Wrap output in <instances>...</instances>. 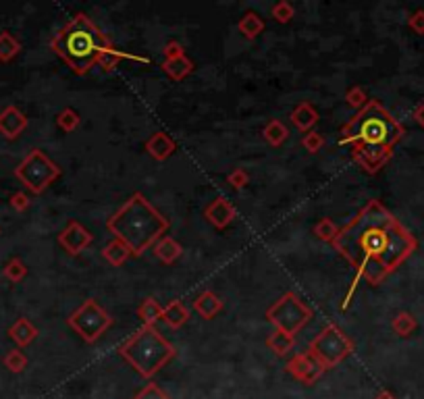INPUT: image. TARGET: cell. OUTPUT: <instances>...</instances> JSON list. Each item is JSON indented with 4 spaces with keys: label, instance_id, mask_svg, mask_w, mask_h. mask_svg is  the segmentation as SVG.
<instances>
[{
    "label": "cell",
    "instance_id": "1",
    "mask_svg": "<svg viewBox=\"0 0 424 399\" xmlns=\"http://www.w3.org/2000/svg\"><path fill=\"white\" fill-rule=\"evenodd\" d=\"M333 248L371 285L383 283L418 248L416 237L379 202L371 200L333 239Z\"/></svg>",
    "mask_w": 424,
    "mask_h": 399
},
{
    "label": "cell",
    "instance_id": "2",
    "mask_svg": "<svg viewBox=\"0 0 424 399\" xmlns=\"http://www.w3.org/2000/svg\"><path fill=\"white\" fill-rule=\"evenodd\" d=\"M404 133L402 123L379 100H368V104L341 127L339 146H350L354 162L364 173L375 175L391 160Z\"/></svg>",
    "mask_w": 424,
    "mask_h": 399
},
{
    "label": "cell",
    "instance_id": "3",
    "mask_svg": "<svg viewBox=\"0 0 424 399\" xmlns=\"http://www.w3.org/2000/svg\"><path fill=\"white\" fill-rule=\"evenodd\" d=\"M106 229L115 239L129 248L131 256H142L164 237L169 231V219L156 210L144 194L135 192L108 217Z\"/></svg>",
    "mask_w": 424,
    "mask_h": 399
},
{
    "label": "cell",
    "instance_id": "4",
    "mask_svg": "<svg viewBox=\"0 0 424 399\" xmlns=\"http://www.w3.org/2000/svg\"><path fill=\"white\" fill-rule=\"evenodd\" d=\"M108 48L112 42L85 12H77L50 40V50L75 75H87Z\"/></svg>",
    "mask_w": 424,
    "mask_h": 399
},
{
    "label": "cell",
    "instance_id": "5",
    "mask_svg": "<svg viewBox=\"0 0 424 399\" xmlns=\"http://www.w3.org/2000/svg\"><path fill=\"white\" fill-rule=\"evenodd\" d=\"M175 354L177 350L154 325H142V329L119 346V356L144 379H152L156 373H160L175 358Z\"/></svg>",
    "mask_w": 424,
    "mask_h": 399
},
{
    "label": "cell",
    "instance_id": "6",
    "mask_svg": "<svg viewBox=\"0 0 424 399\" xmlns=\"http://www.w3.org/2000/svg\"><path fill=\"white\" fill-rule=\"evenodd\" d=\"M60 167L40 148L29 150V154L15 167V177L19 179V183L35 196L44 194L46 187L60 177Z\"/></svg>",
    "mask_w": 424,
    "mask_h": 399
},
{
    "label": "cell",
    "instance_id": "7",
    "mask_svg": "<svg viewBox=\"0 0 424 399\" xmlns=\"http://www.w3.org/2000/svg\"><path fill=\"white\" fill-rule=\"evenodd\" d=\"M354 348L356 346L350 339V335H346V331L339 325L331 323L310 341L308 352L329 371L341 364L346 358H350L354 354Z\"/></svg>",
    "mask_w": 424,
    "mask_h": 399
},
{
    "label": "cell",
    "instance_id": "8",
    "mask_svg": "<svg viewBox=\"0 0 424 399\" xmlns=\"http://www.w3.org/2000/svg\"><path fill=\"white\" fill-rule=\"evenodd\" d=\"M266 321L277 329L289 335L300 333L312 319V310L300 300L296 291H285L277 302L266 308Z\"/></svg>",
    "mask_w": 424,
    "mask_h": 399
},
{
    "label": "cell",
    "instance_id": "9",
    "mask_svg": "<svg viewBox=\"0 0 424 399\" xmlns=\"http://www.w3.org/2000/svg\"><path fill=\"white\" fill-rule=\"evenodd\" d=\"M67 325L85 343H96L112 327V316L96 300L90 298L77 310L71 312V316L67 319Z\"/></svg>",
    "mask_w": 424,
    "mask_h": 399
},
{
    "label": "cell",
    "instance_id": "10",
    "mask_svg": "<svg viewBox=\"0 0 424 399\" xmlns=\"http://www.w3.org/2000/svg\"><path fill=\"white\" fill-rule=\"evenodd\" d=\"M285 371H287V375L289 377H294L296 381H300L302 385H314L323 375H325V366L306 350V352H302V354H296L289 362H287V366H285Z\"/></svg>",
    "mask_w": 424,
    "mask_h": 399
},
{
    "label": "cell",
    "instance_id": "11",
    "mask_svg": "<svg viewBox=\"0 0 424 399\" xmlns=\"http://www.w3.org/2000/svg\"><path fill=\"white\" fill-rule=\"evenodd\" d=\"M92 241H94L92 231L85 229L79 221H69L67 227L58 233V246H60L69 256L81 254Z\"/></svg>",
    "mask_w": 424,
    "mask_h": 399
},
{
    "label": "cell",
    "instance_id": "12",
    "mask_svg": "<svg viewBox=\"0 0 424 399\" xmlns=\"http://www.w3.org/2000/svg\"><path fill=\"white\" fill-rule=\"evenodd\" d=\"M29 125L27 114L17 106H6L0 110V135L4 139H17Z\"/></svg>",
    "mask_w": 424,
    "mask_h": 399
},
{
    "label": "cell",
    "instance_id": "13",
    "mask_svg": "<svg viewBox=\"0 0 424 399\" xmlns=\"http://www.w3.org/2000/svg\"><path fill=\"white\" fill-rule=\"evenodd\" d=\"M204 217H206V221H208L214 229H227V227L235 221L237 210H235V206H233L227 198L219 196V198H214V200L206 206Z\"/></svg>",
    "mask_w": 424,
    "mask_h": 399
},
{
    "label": "cell",
    "instance_id": "14",
    "mask_svg": "<svg viewBox=\"0 0 424 399\" xmlns=\"http://www.w3.org/2000/svg\"><path fill=\"white\" fill-rule=\"evenodd\" d=\"M146 152H148L154 160L162 162V160H169V158L177 152V144H175V139H173L169 133L156 131V133H152V135L146 139Z\"/></svg>",
    "mask_w": 424,
    "mask_h": 399
},
{
    "label": "cell",
    "instance_id": "15",
    "mask_svg": "<svg viewBox=\"0 0 424 399\" xmlns=\"http://www.w3.org/2000/svg\"><path fill=\"white\" fill-rule=\"evenodd\" d=\"M291 123L298 131L302 133H310L314 131V125L321 121V114L316 110V106L312 102H300L294 110H291Z\"/></svg>",
    "mask_w": 424,
    "mask_h": 399
},
{
    "label": "cell",
    "instance_id": "16",
    "mask_svg": "<svg viewBox=\"0 0 424 399\" xmlns=\"http://www.w3.org/2000/svg\"><path fill=\"white\" fill-rule=\"evenodd\" d=\"M37 335H40L37 327H35L29 319H25V316L17 319V321L10 325V329H8V337L15 341V346H17L19 350L31 346V343L37 339Z\"/></svg>",
    "mask_w": 424,
    "mask_h": 399
},
{
    "label": "cell",
    "instance_id": "17",
    "mask_svg": "<svg viewBox=\"0 0 424 399\" xmlns=\"http://www.w3.org/2000/svg\"><path fill=\"white\" fill-rule=\"evenodd\" d=\"M194 310L200 319L204 321H212L221 310H223V300L210 291V289H204L196 300H194Z\"/></svg>",
    "mask_w": 424,
    "mask_h": 399
},
{
    "label": "cell",
    "instance_id": "18",
    "mask_svg": "<svg viewBox=\"0 0 424 399\" xmlns=\"http://www.w3.org/2000/svg\"><path fill=\"white\" fill-rule=\"evenodd\" d=\"M152 252H154L156 260H160L162 264L171 266V264H175V262L181 258L183 248H181V244H179L177 239H173V237L164 235L162 239H158V241L154 244Z\"/></svg>",
    "mask_w": 424,
    "mask_h": 399
},
{
    "label": "cell",
    "instance_id": "19",
    "mask_svg": "<svg viewBox=\"0 0 424 399\" xmlns=\"http://www.w3.org/2000/svg\"><path fill=\"white\" fill-rule=\"evenodd\" d=\"M160 321L164 325H169L171 329H181L187 321H189V310L185 308V304L181 300H173L171 304H167L162 308V316Z\"/></svg>",
    "mask_w": 424,
    "mask_h": 399
},
{
    "label": "cell",
    "instance_id": "20",
    "mask_svg": "<svg viewBox=\"0 0 424 399\" xmlns=\"http://www.w3.org/2000/svg\"><path fill=\"white\" fill-rule=\"evenodd\" d=\"M264 19L256 12V10H248L241 15V19L237 21V31L246 37V40H256L262 31H264Z\"/></svg>",
    "mask_w": 424,
    "mask_h": 399
},
{
    "label": "cell",
    "instance_id": "21",
    "mask_svg": "<svg viewBox=\"0 0 424 399\" xmlns=\"http://www.w3.org/2000/svg\"><path fill=\"white\" fill-rule=\"evenodd\" d=\"M262 137L266 139L269 146L279 148V146H283L289 139V129H287V125L281 119H271L264 125V129H262Z\"/></svg>",
    "mask_w": 424,
    "mask_h": 399
},
{
    "label": "cell",
    "instance_id": "22",
    "mask_svg": "<svg viewBox=\"0 0 424 399\" xmlns=\"http://www.w3.org/2000/svg\"><path fill=\"white\" fill-rule=\"evenodd\" d=\"M266 348H269L275 356L283 358V356H287V354L296 348V335H289V333H285V331H277V329H275V333H271V335L266 337Z\"/></svg>",
    "mask_w": 424,
    "mask_h": 399
},
{
    "label": "cell",
    "instance_id": "23",
    "mask_svg": "<svg viewBox=\"0 0 424 399\" xmlns=\"http://www.w3.org/2000/svg\"><path fill=\"white\" fill-rule=\"evenodd\" d=\"M160 69L173 79V81H183L187 75H192V71L196 69L194 62L187 58V56H179V58H173V60H162Z\"/></svg>",
    "mask_w": 424,
    "mask_h": 399
},
{
    "label": "cell",
    "instance_id": "24",
    "mask_svg": "<svg viewBox=\"0 0 424 399\" xmlns=\"http://www.w3.org/2000/svg\"><path fill=\"white\" fill-rule=\"evenodd\" d=\"M102 258H104L110 266H123V264L131 258V252H129V248H127L123 241H119V239L112 237V239L104 246Z\"/></svg>",
    "mask_w": 424,
    "mask_h": 399
},
{
    "label": "cell",
    "instance_id": "25",
    "mask_svg": "<svg viewBox=\"0 0 424 399\" xmlns=\"http://www.w3.org/2000/svg\"><path fill=\"white\" fill-rule=\"evenodd\" d=\"M125 58H129V60H148V58H142V56H135V54H129V52H121V50H117L115 46L112 48H108L102 56H100V60H98V65L104 69V71H115L117 67H119V62L121 60H125Z\"/></svg>",
    "mask_w": 424,
    "mask_h": 399
},
{
    "label": "cell",
    "instance_id": "26",
    "mask_svg": "<svg viewBox=\"0 0 424 399\" xmlns=\"http://www.w3.org/2000/svg\"><path fill=\"white\" fill-rule=\"evenodd\" d=\"M21 42L10 31H0V62H10L19 56Z\"/></svg>",
    "mask_w": 424,
    "mask_h": 399
},
{
    "label": "cell",
    "instance_id": "27",
    "mask_svg": "<svg viewBox=\"0 0 424 399\" xmlns=\"http://www.w3.org/2000/svg\"><path fill=\"white\" fill-rule=\"evenodd\" d=\"M160 316H162V306L154 298H146L137 306V319L142 321V325H154L156 321H160Z\"/></svg>",
    "mask_w": 424,
    "mask_h": 399
},
{
    "label": "cell",
    "instance_id": "28",
    "mask_svg": "<svg viewBox=\"0 0 424 399\" xmlns=\"http://www.w3.org/2000/svg\"><path fill=\"white\" fill-rule=\"evenodd\" d=\"M416 327H418V323H416L414 314H410V312H398L396 319L391 321V329L398 337H410L416 331Z\"/></svg>",
    "mask_w": 424,
    "mask_h": 399
},
{
    "label": "cell",
    "instance_id": "29",
    "mask_svg": "<svg viewBox=\"0 0 424 399\" xmlns=\"http://www.w3.org/2000/svg\"><path fill=\"white\" fill-rule=\"evenodd\" d=\"M2 277L8 281V283H21L25 277H27V266L21 258H10L6 260V264L2 266Z\"/></svg>",
    "mask_w": 424,
    "mask_h": 399
},
{
    "label": "cell",
    "instance_id": "30",
    "mask_svg": "<svg viewBox=\"0 0 424 399\" xmlns=\"http://www.w3.org/2000/svg\"><path fill=\"white\" fill-rule=\"evenodd\" d=\"M79 125H81V117H79V112H77L75 108H71V106L62 108V110L56 114V127H58L60 131H65V133H73Z\"/></svg>",
    "mask_w": 424,
    "mask_h": 399
},
{
    "label": "cell",
    "instance_id": "31",
    "mask_svg": "<svg viewBox=\"0 0 424 399\" xmlns=\"http://www.w3.org/2000/svg\"><path fill=\"white\" fill-rule=\"evenodd\" d=\"M2 364L6 366V371H10L12 375H21L27 368V356L23 354V350H8L2 358Z\"/></svg>",
    "mask_w": 424,
    "mask_h": 399
},
{
    "label": "cell",
    "instance_id": "32",
    "mask_svg": "<svg viewBox=\"0 0 424 399\" xmlns=\"http://www.w3.org/2000/svg\"><path fill=\"white\" fill-rule=\"evenodd\" d=\"M337 233H339V227L331 221V219H321L316 225H314V235H316V239H321V241H325V244H333V239L337 237Z\"/></svg>",
    "mask_w": 424,
    "mask_h": 399
},
{
    "label": "cell",
    "instance_id": "33",
    "mask_svg": "<svg viewBox=\"0 0 424 399\" xmlns=\"http://www.w3.org/2000/svg\"><path fill=\"white\" fill-rule=\"evenodd\" d=\"M271 17H273L277 23L287 25V23L296 17V8H294L291 2H287V0H279L277 4H273V8H271Z\"/></svg>",
    "mask_w": 424,
    "mask_h": 399
},
{
    "label": "cell",
    "instance_id": "34",
    "mask_svg": "<svg viewBox=\"0 0 424 399\" xmlns=\"http://www.w3.org/2000/svg\"><path fill=\"white\" fill-rule=\"evenodd\" d=\"M368 94L364 92V87H360V85H352V87H348V92H346V102L352 106V108H356V110H362L366 104H368Z\"/></svg>",
    "mask_w": 424,
    "mask_h": 399
},
{
    "label": "cell",
    "instance_id": "35",
    "mask_svg": "<svg viewBox=\"0 0 424 399\" xmlns=\"http://www.w3.org/2000/svg\"><path fill=\"white\" fill-rule=\"evenodd\" d=\"M227 183H229L233 189L241 192V189H246V187H248V183H250V175H248V171H246V169L235 167V169H233V171L227 175Z\"/></svg>",
    "mask_w": 424,
    "mask_h": 399
},
{
    "label": "cell",
    "instance_id": "36",
    "mask_svg": "<svg viewBox=\"0 0 424 399\" xmlns=\"http://www.w3.org/2000/svg\"><path fill=\"white\" fill-rule=\"evenodd\" d=\"M302 146H304V150H308L310 154H316V152L323 150V146H325V137H323V133H319V131L304 133V137H302Z\"/></svg>",
    "mask_w": 424,
    "mask_h": 399
},
{
    "label": "cell",
    "instance_id": "37",
    "mask_svg": "<svg viewBox=\"0 0 424 399\" xmlns=\"http://www.w3.org/2000/svg\"><path fill=\"white\" fill-rule=\"evenodd\" d=\"M8 206H10L15 212H25V210H29L31 200H29V196H27L25 192H15V194H10V198H8Z\"/></svg>",
    "mask_w": 424,
    "mask_h": 399
},
{
    "label": "cell",
    "instance_id": "38",
    "mask_svg": "<svg viewBox=\"0 0 424 399\" xmlns=\"http://www.w3.org/2000/svg\"><path fill=\"white\" fill-rule=\"evenodd\" d=\"M162 54H164V60H173V58L185 56V48H183V44H179L177 40H169V42L162 46Z\"/></svg>",
    "mask_w": 424,
    "mask_h": 399
},
{
    "label": "cell",
    "instance_id": "39",
    "mask_svg": "<svg viewBox=\"0 0 424 399\" xmlns=\"http://www.w3.org/2000/svg\"><path fill=\"white\" fill-rule=\"evenodd\" d=\"M133 399H171L158 385H154V383H150V385H146L137 396Z\"/></svg>",
    "mask_w": 424,
    "mask_h": 399
},
{
    "label": "cell",
    "instance_id": "40",
    "mask_svg": "<svg viewBox=\"0 0 424 399\" xmlns=\"http://www.w3.org/2000/svg\"><path fill=\"white\" fill-rule=\"evenodd\" d=\"M408 25H410V29H412L414 33L424 35V8H418V10H414V12L410 15Z\"/></svg>",
    "mask_w": 424,
    "mask_h": 399
},
{
    "label": "cell",
    "instance_id": "41",
    "mask_svg": "<svg viewBox=\"0 0 424 399\" xmlns=\"http://www.w3.org/2000/svg\"><path fill=\"white\" fill-rule=\"evenodd\" d=\"M414 121L424 129V100L414 108Z\"/></svg>",
    "mask_w": 424,
    "mask_h": 399
},
{
    "label": "cell",
    "instance_id": "42",
    "mask_svg": "<svg viewBox=\"0 0 424 399\" xmlns=\"http://www.w3.org/2000/svg\"><path fill=\"white\" fill-rule=\"evenodd\" d=\"M375 399H398V398H396V396H393L391 391L383 389V391H379V393H377V398H375Z\"/></svg>",
    "mask_w": 424,
    "mask_h": 399
}]
</instances>
